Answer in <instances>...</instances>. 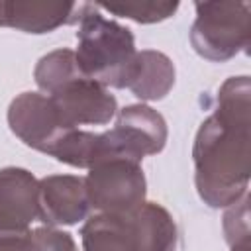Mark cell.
<instances>
[{"label":"cell","mask_w":251,"mask_h":251,"mask_svg":"<svg viewBox=\"0 0 251 251\" xmlns=\"http://www.w3.org/2000/svg\"><path fill=\"white\" fill-rule=\"evenodd\" d=\"M90 4L80 18L76 65L84 76L98 84L127 86L135 71L137 53L129 29L108 22L98 12H90Z\"/></svg>","instance_id":"obj_1"},{"label":"cell","mask_w":251,"mask_h":251,"mask_svg":"<svg viewBox=\"0 0 251 251\" xmlns=\"http://www.w3.org/2000/svg\"><path fill=\"white\" fill-rule=\"evenodd\" d=\"M88 202L108 214L127 216L135 212L145 196V178L137 163L112 159L92 167L84 180Z\"/></svg>","instance_id":"obj_2"},{"label":"cell","mask_w":251,"mask_h":251,"mask_svg":"<svg viewBox=\"0 0 251 251\" xmlns=\"http://www.w3.org/2000/svg\"><path fill=\"white\" fill-rule=\"evenodd\" d=\"M165 137L167 129L159 114L147 106H129L122 110L116 127L100 135L104 161L126 159L139 163L143 155L161 151Z\"/></svg>","instance_id":"obj_3"},{"label":"cell","mask_w":251,"mask_h":251,"mask_svg":"<svg viewBox=\"0 0 251 251\" xmlns=\"http://www.w3.org/2000/svg\"><path fill=\"white\" fill-rule=\"evenodd\" d=\"M49 102L65 129L76 124H106L116 112V98L82 73L55 88Z\"/></svg>","instance_id":"obj_4"},{"label":"cell","mask_w":251,"mask_h":251,"mask_svg":"<svg viewBox=\"0 0 251 251\" xmlns=\"http://www.w3.org/2000/svg\"><path fill=\"white\" fill-rule=\"evenodd\" d=\"M10 126L27 145L51 153L55 145L73 129H65L59 122L49 98L25 92L12 102Z\"/></svg>","instance_id":"obj_5"},{"label":"cell","mask_w":251,"mask_h":251,"mask_svg":"<svg viewBox=\"0 0 251 251\" xmlns=\"http://www.w3.org/2000/svg\"><path fill=\"white\" fill-rule=\"evenodd\" d=\"M39 218L37 184L27 171H0V233L24 235L29 222Z\"/></svg>","instance_id":"obj_6"},{"label":"cell","mask_w":251,"mask_h":251,"mask_svg":"<svg viewBox=\"0 0 251 251\" xmlns=\"http://www.w3.org/2000/svg\"><path fill=\"white\" fill-rule=\"evenodd\" d=\"M84 178L49 176L37 184L39 218L47 224H75L88 210Z\"/></svg>","instance_id":"obj_7"},{"label":"cell","mask_w":251,"mask_h":251,"mask_svg":"<svg viewBox=\"0 0 251 251\" xmlns=\"http://www.w3.org/2000/svg\"><path fill=\"white\" fill-rule=\"evenodd\" d=\"M86 4H53V2H0V25H14L25 31L43 33L61 24L82 18Z\"/></svg>","instance_id":"obj_8"},{"label":"cell","mask_w":251,"mask_h":251,"mask_svg":"<svg viewBox=\"0 0 251 251\" xmlns=\"http://www.w3.org/2000/svg\"><path fill=\"white\" fill-rule=\"evenodd\" d=\"M133 233L135 251H173L175 224L171 216L157 204H141L127 214Z\"/></svg>","instance_id":"obj_9"},{"label":"cell","mask_w":251,"mask_h":251,"mask_svg":"<svg viewBox=\"0 0 251 251\" xmlns=\"http://www.w3.org/2000/svg\"><path fill=\"white\" fill-rule=\"evenodd\" d=\"M86 251H135L129 216L106 214L92 218L82 227Z\"/></svg>","instance_id":"obj_10"},{"label":"cell","mask_w":251,"mask_h":251,"mask_svg":"<svg viewBox=\"0 0 251 251\" xmlns=\"http://www.w3.org/2000/svg\"><path fill=\"white\" fill-rule=\"evenodd\" d=\"M175 80V69L171 61L155 51H143L137 55L135 71L131 75V80L127 82V88L135 92L139 98L157 100L167 94Z\"/></svg>","instance_id":"obj_11"},{"label":"cell","mask_w":251,"mask_h":251,"mask_svg":"<svg viewBox=\"0 0 251 251\" xmlns=\"http://www.w3.org/2000/svg\"><path fill=\"white\" fill-rule=\"evenodd\" d=\"M104 10L133 18L137 22H157L169 18L176 10V2H126V4H102Z\"/></svg>","instance_id":"obj_12"},{"label":"cell","mask_w":251,"mask_h":251,"mask_svg":"<svg viewBox=\"0 0 251 251\" xmlns=\"http://www.w3.org/2000/svg\"><path fill=\"white\" fill-rule=\"evenodd\" d=\"M27 251H76V247L69 233L41 227L27 233Z\"/></svg>","instance_id":"obj_13"},{"label":"cell","mask_w":251,"mask_h":251,"mask_svg":"<svg viewBox=\"0 0 251 251\" xmlns=\"http://www.w3.org/2000/svg\"><path fill=\"white\" fill-rule=\"evenodd\" d=\"M0 251H27V233L24 235L0 233Z\"/></svg>","instance_id":"obj_14"}]
</instances>
